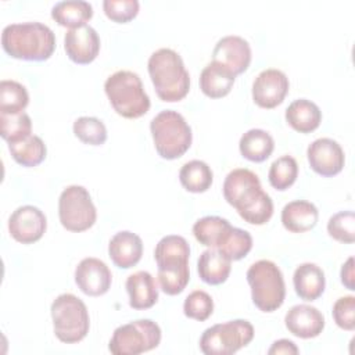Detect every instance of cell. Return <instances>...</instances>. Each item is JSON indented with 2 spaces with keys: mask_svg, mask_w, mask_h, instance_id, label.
I'll list each match as a JSON object with an SVG mask.
<instances>
[{
  "mask_svg": "<svg viewBox=\"0 0 355 355\" xmlns=\"http://www.w3.org/2000/svg\"><path fill=\"white\" fill-rule=\"evenodd\" d=\"M234 80L236 75L227 67L212 61L201 71L200 89L209 98H222L230 93Z\"/></svg>",
  "mask_w": 355,
  "mask_h": 355,
  "instance_id": "cell-21",
  "label": "cell"
},
{
  "mask_svg": "<svg viewBox=\"0 0 355 355\" xmlns=\"http://www.w3.org/2000/svg\"><path fill=\"white\" fill-rule=\"evenodd\" d=\"M340 277L341 283L348 288V290H355V275H354V258L349 257L345 263H343L341 270H340Z\"/></svg>",
  "mask_w": 355,
  "mask_h": 355,
  "instance_id": "cell-42",
  "label": "cell"
},
{
  "mask_svg": "<svg viewBox=\"0 0 355 355\" xmlns=\"http://www.w3.org/2000/svg\"><path fill=\"white\" fill-rule=\"evenodd\" d=\"M212 61L227 67L236 76L247 71L251 64V47L248 42L236 35L223 36L219 39L212 51Z\"/></svg>",
  "mask_w": 355,
  "mask_h": 355,
  "instance_id": "cell-16",
  "label": "cell"
},
{
  "mask_svg": "<svg viewBox=\"0 0 355 355\" xmlns=\"http://www.w3.org/2000/svg\"><path fill=\"white\" fill-rule=\"evenodd\" d=\"M232 270V261L215 248L201 252L197 261V272L200 279L211 286L222 284L227 280Z\"/></svg>",
  "mask_w": 355,
  "mask_h": 355,
  "instance_id": "cell-24",
  "label": "cell"
},
{
  "mask_svg": "<svg viewBox=\"0 0 355 355\" xmlns=\"http://www.w3.org/2000/svg\"><path fill=\"white\" fill-rule=\"evenodd\" d=\"M108 255L115 266L129 269L141 259L143 241L140 236L129 230L118 232L108 243Z\"/></svg>",
  "mask_w": 355,
  "mask_h": 355,
  "instance_id": "cell-18",
  "label": "cell"
},
{
  "mask_svg": "<svg viewBox=\"0 0 355 355\" xmlns=\"http://www.w3.org/2000/svg\"><path fill=\"white\" fill-rule=\"evenodd\" d=\"M93 17V7L89 1L67 0L58 1L51 8V18L61 26L69 29L86 25Z\"/></svg>",
  "mask_w": 355,
  "mask_h": 355,
  "instance_id": "cell-26",
  "label": "cell"
},
{
  "mask_svg": "<svg viewBox=\"0 0 355 355\" xmlns=\"http://www.w3.org/2000/svg\"><path fill=\"white\" fill-rule=\"evenodd\" d=\"M327 233L340 243L351 244L355 240V215L352 211L334 214L327 222Z\"/></svg>",
  "mask_w": 355,
  "mask_h": 355,
  "instance_id": "cell-36",
  "label": "cell"
},
{
  "mask_svg": "<svg viewBox=\"0 0 355 355\" xmlns=\"http://www.w3.org/2000/svg\"><path fill=\"white\" fill-rule=\"evenodd\" d=\"M239 148L245 159L251 162H263L273 153L275 140L266 130L250 129L240 137Z\"/></svg>",
  "mask_w": 355,
  "mask_h": 355,
  "instance_id": "cell-27",
  "label": "cell"
},
{
  "mask_svg": "<svg viewBox=\"0 0 355 355\" xmlns=\"http://www.w3.org/2000/svg\"><path fill=\"white\" fill-rule=\"evenodd\" d=\"M148 75L157 96L166 103L183 100L190 90V75L182 57L172 49L154 51L147 62Z\"/></svg>",
  "mask_w": 355,
  "mask_h": 355,
  "instance_id": "cell-3",
  "label": "cell"
},
{
  "mask_svg": "<svg viewBox=\"0 0 355 355\" xmlns=\"http://www.w3.org/2000/svg\"><path fill=\"white\" fill-rule=\"evenodd\" d=\"M140 4L137 0H104V14L114 22L126 24L139 14Z\"/></svg>",
  "mask_w": 355,
  "mask_h": 355,
  "instance_id": "cell-39",
  "label": "cell"
},
{
  "mask_svg": "<svg viewBox=\"0 0 355 355\" xmlns=\"http://www.w3.org/2000/svg\"><path fill=\"white\" fill-rule=\"evenodd\" d=\"M252 338V324L245 319H234L205 329L200 338V349L205 355H232L247 347Z\"/></svg>",
  "mask_w": 355,
  "mask_h": 355,
  "instance_id": "cell-8",
  "label": "cell"
},
{
  "mask_svg": "<svg viewBox=\"0 0 355 355\" xmlns=\"http://www.w3.org/2000/svg\"><path fill=\"white\" fill-rule=\"evenodd\" d=\"M319 219L318 208L305 200H294L282 209V223L291 233L312 230Z\"/></svg>",
  "mask_w": 355,
  "mask_h": 355,
  "instance_id": "cell-23",
  "label": "cell"
},
{
  "mask_svg": "<svg viewBox=\"0 0 355 355\" xmlns=\"http://www.w3.org/2000/svg\"><path fill=\"white\" fill-rule=\"evenodd\" d=\"M104 90L114 111L123 118L136 119L150 110V97L136 72L126 69L114 72L107 78Z\"/></svg>",
  "mask_w": 355,
  "mask_h": 355,
  "instance_id": "cell-4",
  "label": "cell"
},
{
  "mask_svg": "<svg viewBox=\"0 0 355 355\" xmlns=\"http://www.w3.org/2000/svg\"><path fill=\"white\" fill-rule=\"evenodd\" d=\"M287 123L300 133H311L319 128L322 122L320 108L311 100H294L286 110Z\"/></svg>",
  "mask_w": 355,
  "mask_h": 355,
  "instance_id": "cell-25",
  "label": "cell"
},
{
  "mask_svg": "<svg viewBox=\"0 0 355 355\" xmlns=\"http://www.w3.org/2000/svg\"><path fill=\"white\" fill-rule=\"evenodd\" d=\"M223 197L250 225H265L273 215V201L262 190L257 173L237 168L227 173L223 182Z\"/></svg>",
  "mask_w": 355,
  "mask_h": 355,
  "instance_id": "cell-1",
  "label": "cell"
},
{
  "mask_svg": "<svg viewBox=\"0 0 355 355\" xmlns=\"http://www.w3.org/2000/svg\"><path fill=\"white\" fill-rule=\"evenodd\" d=\"M154 147L164 159L182 157L191 146L193 133L182 114L173 110L158 112L150 122Z\"/></svg>",
  "mask_w": 355,
  "mask_h": 355,
  "instance_id": "cell-5",
  "label": "cell"
},
{
  "mask_svg": "<svg viewBox=\"0 0 355 355\" xmlns=\"http://www.w3.org/2000/svg\"><path fill=\"white\" fill-rule=\"evenodd\" d=\"M190 245L187 240L178 234H169L162 237L154 250L155 262L171 258H189Z\"/></svg>",
  "mask_w": 355,
  "mask_h": 355,
  "instance_id": "cell-38",
  "label": "cell"
},
{
  "mask_svg": "<svg viewBox=\"0 0 355 355\" xmlns=\"http://www.w3.org/2000/svg\"><path fill=\"white\" fill-rule=\"evenodd\" d=\"M8 150L14 161L26 168L42 164L47 154L44 141L36 135H31L21 141L8 144Z\"/></svg>",
  "mask_w": 355,
  "mask_h": 355,
  "instance_id": "cell-30",
  "label": "cell"
},
{
  "mask_svg": "<svg viewBox=\"0 0 355 355\" xmlns=\"http://www.w3.org/2000/svg\"><path fill=\"white\" fill-rule=\"evenodd\" d=\"M306 157L312 171L324 178L340 173L345 164V155L341 146L329 137L313 140L308 146Z\"/></svg>",
  "mask_w": 355,
  "mask_h": 355,
  "instance_id": "cell-13",
  "label": "cell"
},
{
  "mask_svg": "<svg viewBox=\"0 0 355 355\" xmlns=\"http://www.w3.org/2000/svg\"><path fill=\"white\" fill-rule=\"evenodd\" d=\"M180 184L190 193L207 191L214 180V173L209 165L200 159L186 162L179 171Z\"/></svg>",
  "mask_w": 355,
  "mask_h": 355,
  "instance_id": "cell-29",
  "label": "cell"
},
{
  "mask_svg": "<svg viewBox=\"0 0 355 355\" xmlns=\"http://www.w3.org/2000/svg\"><path fill=\"white\" fill-rule=\"evenodd\" d=\"M159 341V326L151 319H137L114 330L108 349L114 355H137L157 348Z\"/></svg>",
  "mask_w": 355,
  "mask_h": 355,
  "instance_id": "cell-9",
  "label": "cell"
},
{
  "mask_svg": "<svg viewBox=\"0 0 355 355\" xmlns=\"http://www.w3.org/2000/svg\"><path fill=\"white\" fill-rule=\"evenodd\" d=\"M46 229V215L33 205L18 207L8 218V232L11 237L22 244L36 243L43 237Z\"/></svg>",
  "mask_w": 355,
  "mask_h": 355,
  "instance_id": "cell-11",
  "label": "cell"
},
{
  "mask_svg": "<svg viewBox=\"0 0 355 355\" xmlns=\"http://www.w3.org/2000/svg\"><path fill=\"white\" fill-rule=\"evenodd\" d=\"M1 137L8 143H17L32 133V119L26 112L19 114H0Z\"/></svg>",
  "mask_w": 355,
  "mask_h": 355,
  "instance_id": "cell-33",
  "label": "cell"
},
{
  "mask_svg": "<svg viewBox=\"0 0 355 355\" xmlns=\"http://www.w3.org/2000/svg\"><path fill=\"white\" fill-rule=\"evenodd\" d=\"M55 337L65 344L82 341L89 333L90 318L85 302L71 293L60 294L50 308Z\"/></svg>",
  "mask_w": 355,
  "mask_h": 355,
  "instance_id": "cell-7",
  "label": "cell"
},
{
  "mask_svg": "<svg viewBox=\"0 0 355 355\" xmlns=\"http://www.w3.org/2000/svg\"><path fill=\"white\" fill-rule=\"evenodd\" d=\"M29 104V94L24 85L15 80L0 82V114L24 112Z\"/></svg>",
  "mask_w": 355,
  "mask_h": 355,
  "instance_id": "cell-31",
  "label": "cell"
},
{
  "mask_svg": "<svg viewBox=\"0 0 355 355\" xmlns=\"http://www.w3.org/2000/svg\"><path fill=\"white\" fill-rule=\"evenodd\" d=\"M1 46L12 58L44 61L54 53L55 36L42 22L10 24L1 32Z\"/></svg>",
  "mask_w": 355,
  "mask_h": 355,
  "instance_id": "cell-2",
  "label": "cell"
},
{
  "mask_svg": "<svg viewBox=\"0 0 355 355\" xmlns=\"http://www.w3.org/2000/svg\"><path fill=\"white\" fill-rule=\"evenodd\" d=\"M252 248V237L247 230L232 226L222 244L215 248L223 255H226L230 261H239L244 258Z\"/></svg>",
  "mask_w": 355,
  "mask_h": 355,
  "instance_id": "cell-34",
  "label": "cell"
},
{
  "mask_svg": "<svg viewBox=\"0 0 355 355\" xmlns=\"http://www.w3.org/2000/svg\"><path fill=\"white\" fill-rule=\"evenodd\" d=\"M298 176V164L291 155H282L275 159L269 168L268 179L273 189L279 191L287 190L294 184Z\"/></svg>",
  "mask_w": 355,
  "mask_h": 355,
  "instance_id": "cell-32",
  "label": "cell"
},
{
  "mask_svg": "<svg viewBox=\"0 0 355 355\" xmlns=\"http://www.w3.org/2000/svg\"><path fill=\"white\" fill-rule=\"evenodd\" d=\"M230 227L232 225L227 219L208 215L193 225V234L200 244L208 248H218Z\"/></svg>",
  "mask_w": 355,
  "mask_h": 355,
  "instance_id": "cell-28",
  "label": "cell"
},
{
  "mask_svg": "<svg viewBox=\"0 0 355 355\" xmlns=\"http://www.w3.org/2000/svg\"><path fill=\"white\" fill-rule=\"evenodd\" d=\"M290 82L286 73L276 68L263 69L252 83V100L261 108H275L283 103Z\"/></svg>",
  "mask_w": 355,
  "mask_h": 355,
  "instance_id": "cell-12",
  "label": "cell"
},
{
  "mask_svg": "<svg viewBox=\"0 0 355 355\" xmlns=\"http://www.w3.org/2000/svg\"><path fill=\"white\" fill-rule=\"evenodd\" d=\"M112 282V275L105 262L98 258H83L75 269V283L78 288L90 297L105 294Z\"/></svg>",
  "mask_w": 355,
  "mask_h": 355,
  "instance_id": "cell-14",
  "label": "cell"
},
{
  "mask_svg": "<svg viewBox=\"0 0 355 355\" xmlns=\"http://www.w3.org/2000/svg\"><path fill=\"white\" fill-rule=\"evenodd\" d=\"M158 283L161 290L168 295L180 294L190 282L189 259L173 258L157 262Z\"/></svg>",
  "mask_w": 355,
  "mask_h": 355,
  "instance_id": "cell-22",
  "label": "cell"
},
{
  "mask_svg": "<svg viewBox=\"0 0 355 355\" xmlns=\"http://www.w3.org/2000/svg\"><path fill=\"white\" fill-rule=\"evenodd\" d=\"M183 312L190 319L204 322L214 312V300L207 291L194 290L186 297L183 302Z\"/></svg>",
  "mask_w": 355,
  "mask_h": 355,
  "instance_id": "cell-37",
  "label": "cell"
},
{
  "mask_svg": "<svg viewBox=\"0 0 355 355\" xmlns=\"http://www.w3.org/2000/svg\"><path fill=\"white\" fill-rule=\"evenodd\" d=\"M295 294L305 301L318 300L326 287L324 272L320 266L312 262H305L297 266L293 275Z\"/></svg>",
  "mask_w": 355,
  "mask_h": 355,
  "instance_id": "cell-20",
  "label": "cell"
},
{
  "mask_svg": "<svg viewBox=\"0 0 355 355\" xmlns=\"http://www.w3.org/2000/svg\"><path fill=\"white\" fill-rule=\"evenodd\" d=\"M73 135L85 144L101 146L107 140V128L98 118L80 116L73 122Z\"/></svg>",
  "mask_w": 355,
  "mask_h": 355,
  "instance_id": "cell-35",
  "label": "cell"
},
{
  "mask_svg": "<svg viewBox=\"0 0 355 355\" xmlns=\"http://www.w3.org/2000/svg\"><path fill=\"white\" fill-rule=\"evenodd\" d=\"M64 49L68 58L75 64H90L100 51L98 33L90 25L68 29L64 36Z\"/></svg>",
  "mask_w": 355,
  "mask_h": 355,
  "instance_id": "cell-15",
  "label": "cell"
},
{
  "mask_svg": "<svg viewBox=\"0 0 355 355\" xmlns=\"http://www.w3.org/2000/svg\"><path fill=\"white\" fill-rule=\"evenodd\" d=\"M300 352V349L297 348V345L287 338H280L276 340L272 347L268 349L269 355H297Z\"/></svg>",
  "mask_w": 355,
  "mask_h": 355,
  "instance_id": "cell-41",
  "label": "cell"
},
{
  "mask_svg": "<svg viewBox=\"0 0 355 355\" xmlns=\"http://www.w3.org/2000/svg\"><path fill=\"white\" fill-rule=\"evenodd\" d=\"M247 282L251 288L254 305L262 312L279 309L286 297V284L280 268L269 261L259 259L247 270Z\"/></svg>",
  "mask_w": 355,
  "mask_h": 355,
  "instance_id": "cell-6",
  "label": "cell"
},
{
  "mask_svg": "<svg viewBox=\"0 0 355 355\" xmlns=\"http://www.w3.org/2000/svg\"><path fill=\"white\" fill-rule=\"evenodd\" d=\"M129 305L133 309H148L158 301V286L147 270H137L128 276L125 283Z\"/></svg>",
  "mask_w": 355,
  "mask_h": 355,
  "instance_id": "cell-19",
  "label": "cell"
},
{
  "mask_svg": "<svg viewBox=\"0 0 355 355\" xmlns=\"http://www.w3.org/2000/svg\"><path fill=\"white\" fill-rule=\"evenodd\" d=\"M333 319L336 324L343 329L352 331L355 330V297L344 295L340 297L333 305Z\"/></svg>",
  "mask_w": 355,
  "mask_h": 355,
  "instance_id": "cell-40",
  "label": "cell"
},
{
  "mask_svg": "<svg viewBox=\"0 0 355 355\" xmlns=\"http://www.w3.org/2000/svg\"><path fill=\"white\" fill-rule=\"evenodd\" d=\"M58 218L69 232H85L97 219V211L89 191L83 186L72 184L62 190L58 198Z\"/></svg>",
  "mask_w": 355,
  "mask_h": 355,
  "instance_id": "cell-10",
  "label": "cell"
},
{
  "mask_svg": "<svg viewBox=\"0 0 355 355\" xmlns=\"http://www.w3.org/2000/svg\"><path fill=\"white\" fill-rule=\"evenodd\" d=\"M287 330L300 338L318 337L324 329V316L322 312L311 305L298 304L288 309L284 316Z\"/></svg>",
  "mask_w": 355,
  "mask_h": 355,
  "instance_id": "cell-17",
  "label": "cell"
}]
</instances>
